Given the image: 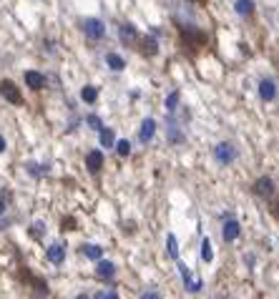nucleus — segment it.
<instances>
[{"label": "nucleus", "mask_w": 279, "mask_h": 299, "mask_svg": "<svg viewBox=\"0 0 279 299\" xmlns=\"http://www.w3.org/2000/svg\"><path fill=\"white\" fill-rule=\"evenodd\" d=\"M179 31H181L184 48H189L192 53L207 46V33H204V31H199V28H194V25H179Z\"/></svg>", "instance_id": "1"}, {"label": "nucleus", "mask_w": 279, "mask_h": 299, "mask_svg": "<svg viewBox=\"0 0 279 299\" xmlns=\"http://www.w3.org/2000/svg\"><path fill=\"white\" fill-rule=\"evenodd\" d=\"M81 31L86 33V38H91V40H104L106 38V23L101 18H86L81 23Z\"/></svg>", "instance_id": "2"}, {"label": "nucleus", "mask_w": 279, "mask_h": 299, "mask_svg": "<svg viewBox=\"0 0 279 299\" xmlns=\"http://www.w3.org/2000/svg\"><path fill=\"white\" fill-rule=\"evenodd\" d=\"M0 96H3L8 103H13V106H23V93H20V88L13 83V81H8V78L0 81Z\"/></svg>", "instance_id": "3"}, {"label": "nucleus", "mask_w": 279, "mask_h": 299, "mask_svg": "<svg viewBox=\"0 0 279 299\" xmlns=\"http://www.w3.org/2000/svg\"><path fill=\"white\" fill-rule=\"evenodd\" d=\"M119 38H121L123 46L136 48L141 35H139V31H136V25H134V23H121V28H119Z\"/></svg>", "instance_id": "4"}, {"label": "nucleus", "mask_w": 279, "mask_h": 299, "mask_svg": "<svg viewBox=\"0 0 279 299\" xmlns=\"http://www.w3.org/2000/svg\"><path fill=\"white\" fill-rule=\"evenodd\" d=\"M214 158L219 161V163H224V166H229V163L237 158V148H234L231 143H216V148H214Z\"/></svg>", "instance_id": "5"}, {"label": "nucleus", "mask_w": 279, "mask_h": 299, "mask_svg": "<svg viewBox=\"0 0 279 299\" xmlns=\"http://www.w3.org/2000/svg\"><path fill=\"white\" fill-rule=\"evenodd\" d=\"M252 189H254V193H257L259 199H272L274 196V181H272L269 176H259Z\"/></svg>", "instance_id": "6"}, {"label": "nucleus", "mask_w": 279, "mask_h": 299, "mask_svg": "<svg viewBox=\"0 0 279 299\" xmlns=\"http://www.w3.org/2000/svg\"><path fill=\"white\" fill-rule=\"evenodd\" d=\"M23 81H25V86L31 88V91H43L46 88V76H43L40 70H25L23 73Z\"/></svg>", "instance_id": "7"}, {"label": "nucleus", "mask_w": 279, "mask_h": 299, "mask_svg": "<svg viewBox=\"0 0 279 299\" xmlns=\"http://www.w3.org/2000/svg\"><path fill=\"white\" fill-rule=\"evenodd\" d=\"M179 272H181V279H184V287H186V292L196 294V292L204 287V281H201L199 277H192V272H189V266H186V264H179Z\"/></svg>", "instance_id": "8"}, {"label": "nucleus", "mask_w": 279, "mask_h": 299, "mask_svg": "<svg viewBox=\"0 0 279 299\" xmlns=\"http://www.w3.org/2000/svg\"><path fill=\"white\" fill-rule=\"evenodd\" d=\"M104 151L101 148H93V151H88L86 154V166H88V171L91 174H98L101 169H104Z\"/></svg>", "instance_id": "9"}, {"label": "nucleus", "mask_w": 279, "mask_h": 299, "mask_svg": "<svg viewBox=\"0 0 279 299\" xmlns=\"http://www.w3.org/2000/svg\"><path fill=\"white\" fill-rule=\"evenodd\" d=\"M46 259H48L51 264H63V262H66V244L53 242V244L46 249Z\"/></svg>", "instance_id": "10"}, {"label": "nucleus", "mask_w": 279, "mask_h": 299, "mask_svg": "<svg viewBox=\"0 0 279 299\" xmlns=\"http://www.w3.org/2000/svg\"><path fill=\"white\" fill-rule=\"evenodd\" d=\"M96 277H98V279H106V281L113 279V277H116V264L101 257V259L96 262Z\"/></svg>", "instance_id": "11"}, {"label": "nucleus", "mask_w": 279, "mask_h": 299, "mask_svg": "<svg viewBox=\"0 0 279 299\" xmlns=\"http://www.w3.org/2000/svg\"><path fill=\"white\" fill-rule=\"evenodd\" d=\"M242 234V227H239V221L237 219H224V227H222V236H224V242H234Z\"/></svg>", "instance_id": "12"}, {"label": "nucleus", "mask_w": 279, "mask_h": 299, "mask_svg": "<svg viewBox=\"0 0 279 299\" xmlns=\"http://www.w3.org/2000/svg\"><path fill=\"white\" fill-rule=\"evenodd\" d=\"M154 133H156V121H154V118H143L141 128H139V141L141 143H149L154 139Z\"/></svg>", "instance_id": "13"}, {"label": "nucleus", "mask_w": 279, "mask_h": 299, "mask_svg": "<svg viewBox=\"0 0 279 299\" xmlns=\"http://www.w3.org/2000/svg\"><path fill=\"white\" fill-rule=\"evenodd\" d=\"M259 96H262V101H274L277 98V83L272 78H264L259 83Z\"/></svg>", "instance_id": "14"}, {"label": "nucleus", "mask_w": 279, "mask_h": 299, "mask_svg": "<svg viewBox=\"0 0 279 299\" xmlns=\"http://www.w3.org/2000/svg\"><path fill=\"white\" fill-rule=\"evenodd\" d=\"M139 51L143 53V55H156L158 53V43H156V38H151V35H146V38H139Z\"/></svg>", "instance_id": "15"}, {"label": "nucleus", "mask_w": 279, "mask_h": 299, "mask_svg": "<svg viewBox=\"0 0 279 299\" xmlns=\"http://www.w3.org/2000/svg\"><path fill=\"white\" fill-rule=\"evenodd\" d=\"M81 254L86 259H91V262H98L101 257H104V246H98V244H83L81 246Z\"/></svg>", "instance_id": "16"}, {"label": "nucleus", "mask_w": 279, "mask_h": 299, "mask_svg": "<svg viewBox=\"0 0 279 299\" xmlns=\"http://www.w3.org/2000/svg\"><path fill=\"white\" fill-rule=\"evenodd\" d=\"M98 141H101V146L104 148H113V143H116V133H113V128H101L98 131Z\"/></svg>", "instance_id": "17"}, {"label": "nucleus", "mask_w": 279, "mask_h": 299, "mask_svg": "<svg viewBox=\"0 0 279 299\" xmlns=\"http://www.w3.org/2000/svg\"><path fill=\"white\" fill-rule=\"evenodd\" d=\"M106 66L111 70H123L126 68V61H123L119 53H106Z\"/></svg>", "instance_id": "18"}, {"label": "nucleus", "mask_w": 279, "mask_h": 299, "mask_svg": "<svg viewBox=\"0 0 279 299\" xmlns=\"http://www.w3.org/2000/svg\"><path fill=\"white\" fill-rule=\"evenodd\" d=\"M81 101L83 103H96L98 101V88L96 86H83L81 88Z\"/></svg>", "instance_id": "19"}, {"label": "nucleus", "mask_w": 279, "mask_h": 299, "mask_svg": "<svg viewBox=\"0 0 279 299\" xmlns=\"http://www.w3.org/2000/svg\"><path fill=\"white\" fill-rule=\"evenodd\" d=\"M234 8H237L239 16H252V13H254V0H237V5H234Z\"/></svg>", "instance_id": "20"}, {"label": "nucleus", "mask_w": 279, "mask_h": 299, "mask_svg": "<svg viewBox=\"0 0 279 299\" xmlns=\"http://www.w3.org/2000/svg\"><path fill=\"white\" fill-rule=\"evenodd\" d=\"M179 101H181V93H179V91H171V93L166 96V103H164L166 111H169V113H174L176 108H179Z\"/></svg>", "instance_id": "21"}, {"label": "nucleus", "mask_w": 279, "mask_h": 299, "mask_svg": "<svg viewBox=\"0 0 279 299\" xmlns=\"http://www.w3.org/2000/svg\"><path fill=\"white\" fill-rule=\"evenodd\" d=\"M113 148H116V154H119L121 158H126V156L131 154V141H128V139H121V141L113 143Z\"/></svg>", "instance_id": "22"}, {"label": "nucleus", "mask_w": 279, "mask_h": 299, "mask_svg": "<svg viewBox=\"0 0 279 299\" xmlns=\"http://www.w3.org/2000/svg\"><path fill=\"white\" fill-rule=\"evenodd\" d=\"M201 259H204V262H211V259H214V249H211V242H209V239H204V242H201Z\"/></svg>", "instance_id": "23"}, {"label": "nucleus", "mask_w": 279, "mask_h": 299, "mask_svg": "<svg viewBox=\"0 0 279 299\" xmlns=\"http://www.w3.org/2000/svg\"><path fill=\"white\" fill-rule=\"evenodd\" d=\"M166 244H169V257L171 259H179V244H176V236L174 234L166 236Z\"/></svg>", "instance_id": "24"}, {"label": "nucleus", "mask_w": 279, "mask_h": 299, "mask_svg": "<svg viewBox=\"0 0 279 299\" xmlns=\"http://www.w3.org/2000/svg\"><path fill=\"white\" fill-rule=\"evenodd\" d=\"M25 169H28V174H31V176H43V174L48 171V169H40V163H35V161H28Z\"/></svg>", "instance_id": "25"}, {"label": "nucleus", "mask_w": 279, "mask_h": 299, "mask_svg": "<svg viewBox=\"0 0 279 299\" xmlns=\"http://www.w3.org/2000/svg\"><path fill=\"white\" fill-rule=\"evenodd\" d=\"M91 299H119V292H116V289H101Z\"/></svg>", "instance_id": "26"}, {"label": "nucleus", "mask_w": 279, "mask_h": 299, "mask_svg": "<svg viewBox=\"0 0 279 299\" xmlns=\"http://www.w3.org/2000/svg\"><path fill=\"white\" fill-rule=\"evenodd\" d=\"M86 123L91 126L93 131H101V128H104V121H101L98 116H93V113H91V116H86Z\"/></svg>", "instance_id": "27"}, {"label": "nucleus", "mask_w": 279, "mask_h": 299, "mask_svg": "<svg viewBox=\"0 0 279 299\" xmlns=\"http://www.w3.org/2000/svg\"><path fill=\"white\" fill-rule=\"evenodd\" d=\"M43 231H46V227H43V221H35L33 227H31V234H33L35 239H40V236H43Z\"/></svg>", "instance_id": "28"}, {"label": "nucleus", "mask_w": 279, "mask_h": 299, "mask_svg": "<svg viewBox=\"0 0 279 299\" xmlns=\"http://www.w3.org/2000/svg\"><path fill=\"white\" fill-rule=\"evenodd\" d=\"M63 231H73L76 229V219H63V227H61Z\"/></svg>", "instance_id": "29"}, {"label": "nucleus", "mask_w": 279, "mask_h": 299, "mask_svg": "<svg viewBox=\"0 0 279 299\" xmlns=\"http://www.w3.org/2000/svg\"><path fill=\"white\" fill-rule=\"evenodd\" d=\"M269 211L279 219V196H274V201H272V206H269Z\"/></svg>", "instance_id": "30"}, {"label": "nucleus", "mask_w": 279, "mask_h": 299, "mask_svg": "<svg viewBox=\"0 0 279 299\" xmlns=\"http://www.w3.org/2000/svg\"><path fill=\"white\" fill-rule=\"evenodd\" d=\"M141 299H161V294H158V292H143Z\"/></svg>", "instance_id": "31"}, {"label": "nucleus", "mask_w": 279, "mask_h": 299, "mask_svg": "<svg viewBox=\"0 0 279 299\" xmlns=\"http://www.w3.org/2000/svg\"><path fill=\"white\" fill-rule=\"evenodd\" d=\"M5 148H8V141H5L3 133H0V154H5Z\"/></svg>", "instance_id": "32"}, {"label": "nucleus", "mask_w": 279, "mask_h": 299, "mask_svg": "<svg viewBox=\"0 0 279 299\" xmlns=\"http://www.w3.org/2000/svg\"><path fill=\"white\" fill-rule=\"evenodd\" d=\"M8 211V204H5V199H0V216H3Z\"/></svg>", "instance_id": "33"}, {"label": "nucleus", "mask_w": 279, "mask_h": 299, "mask_svg": "<svg viewBox=\"0 0 279 299\" xmlns=\"http://www.w3.org/2000/svg\"><path fill=\"white\" fill-rule=\"evenodd\" d=\"M76 299H91V297H88V294H78Z\"/></svg>", "instance_id": "34"}]
</instances>
